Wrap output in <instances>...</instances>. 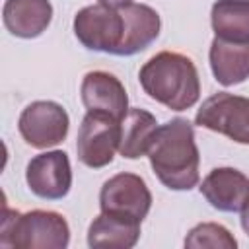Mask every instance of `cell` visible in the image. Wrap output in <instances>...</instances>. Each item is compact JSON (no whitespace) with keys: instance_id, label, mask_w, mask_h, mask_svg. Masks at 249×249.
Instances as JSON below:
<instances>
[{"instance_id":"cell-1","label":"cell","mask_w":249,"mask_h":249,"mask_svg":"<svg viewBox=\"0 0 249 249\" xmlns=\"http://www.w3.org/2000/svg\"><path fill=\"white\" fill-rule=\"evenodd\" d=\"M152 171L171 191H191L198 185L200 154L195 128L187 119H171L158 126L146 152Z\"/></svg>"},{"instance_id":"cell-2","label":"cell","mask_w":249,"mask_h":249,"mask_svg":"<svg viewBox=\"0 0 249 249\" xmlns=\"http://www.w3.org/2000/svg\"><path fill=\"white\" fill-rule=\"evenodd\" d=\"M140 86L154 101L171 111H187L200 97V78L195 62L173 51L154 54L138 72Z\"/></svg>"},{"instance_id":"cell-3","label":"cell","mask_w":249,"mask_h":249,"mask_svg":"<svg viewBox=\"0 0 249 249\" xmlns=\"http://www.w3.org/2000/svg\"><path fill=\"white\" fill-rule=\"evenodd\" d=\"M0 243L19 249H66L70 226L66 218L53 210H29L19 214L4 208Z\"/></svg>"},{"instance_id":"cell-4","label":"cell","mask_w":249,"mask_h":249,"mask_svg":"<svg viewBox=\"0 0 249 249\" xmlns=\"http://www.w3.org/2000/svg\"><path fill=\"white\" fill-rule=\"evenodd\" d=\"M124 33V19L119 8L91 4L74 16V35L89 51L117 54Z\"/></svg>"},{"instance_id":"cell-5","label":"cell","mask_w":249,"mask_h":249,"mask_svg":"<svg viewBox=\"0 0 249 249\" xmlns=\"http://www.w3.org/2000/svg\"><path fill=\"white\" fill-rule=\"evenodd\" d=\"M195 123L237 144H249V97L218 91L202 101Z\"/></svg>"},{"instance_id":"cell-6","label":"cell","mask_w":249,"mask_h":249,"mask_svg":"<svg viewBox=\"0 0 249 249\" xmlns=\"http://www.w3.org/2000/svg\"><path fill=\"white\" fill-rule=\"evenodd\" d=\"M121 146V121L103 113H86L78 128L76 154L78 160L99 169L113 161L115 152Z\"/></svg>"},{"instance_id":"cell-7","label":"cell","mask_w":249,"mask_h":249,"mask_svg":"<svg viewBox=\"0 0 249 249\" xmlns=\"http://www.w3.org/2000/svg\"><path fill=\"white\" fill-rule=\"evenodd\" d=\"M99 208L105 214L140 222L152 208V193L146 181L136 173H117L109 177L99 191Z\"/></svg>"},{"instance_id":"cell-8","label":"cell","mask_w":249,"mask_h":249,"mask_svg":"<svg viewBox=\"0 0 249 249\" xmlns=\"http://www.w3.org/2000/svg\"><path fill=\"white\" fill-rule=\"evenodd\" d=\"M68 128L70 117L66 109L60 103L49 99L29 103L18 119V130L21 138L37 150L58 146L68 136Z\"/></svg>"},{"instance_id":"cell-9","label":"cell","mask_w":249,"mask_h":249,"mask_svg":"<svg viewBox=\"0 0 249 249\" xmlns=\"http://www.w3.org/2000/svg\"><path fill=\"white\" fill-rule=\"evenodd\" d=\"M25 181L29 191L39 198H64L72 187V167L68 154L62 150H51L33 156L25 169Z\"/></svg>"},{"instance_id":"cell-10","label":"cell","mask_w":249,"mask_h":249,"mask_svg":"<svg viewBox=\"0 0 249 249\" xmlns=\"http://www.w3.org/2000/svg\"><path fill=\"white\" fill-rule=\"evenodd\" d=\"M80 97L88 113H103L119 121H123L130 109L123 82L105 70H91L82 78Z\"/></svg>"},{"instance_id":"cell-11","label":"cell","mask_w":249,"mask_h":249,"mask_svg":"<svg viewBox=\"0 0 249 249\" xmlns=\"http://www.w3.org/2000/svg\"><path fill=\"white\" fill-rule=\"evenodd\" d=\"M200 195L220 212H243L249 204V177L235 167H216L200 183Z\"/></svg>"},{"instance_id":"cell-12","label":"cell","mask_w":249,"mask_h":249,"mask_svg":"<svg viewBox=\"0 0 249 249\" xmlns=\"http://www.w3.org/2000/svg\"><path fill=\"white\" fill-rule=\"evenodd\" d=\"M119 10L124 19V33L117 56H132L148 49L158 39L161 29V19L160 14L148 4L130 2Z\"/></svg>"},{"instance_id":"cell-13","label":"cell","mask_w":249,"mask_h":249,"mask_svg":"<svg viewBox=\"0 0 249 249\" xmlns=\"http://www.w3.org/2000/svg\"><path fill=\"white\" fill-rule=\"evenodd\" d=\"M53 19L49 0H6L2 8L4 27L19 39L39 37Z\"/></svg>"},{"instance_id":"cell-14","label":"cell","mask_w":249,"mask_h":249,"mask_svg":"<svg viewBox=\"0 0 249 249\" xmlns=\"http://www.w3.org/2000/svg\"><path fill=\"white\" fill-rule=\"evenodd\" d=\"M208 60L216 82L226 88L237 86L249 78V43H233L214 37Z\"/></svg>"},{"instance_id":"cell-15","label":"cell","mask_w":249,"mask_h":249,"mask_svg":"<svg viewBox=\"0 0 249 249\" xmlns=\"http://www.w3.org/2000/svg\"><path fill=\"white\" fill-rule=\"evenodd\" d=\"M140 239V222L101 212L88 228L91 249H130Z\"/></svg>"},{"instance_id":"cell-16","label":"cell","mask_w":249,"mask_h":249,"mask_svg":"<svg viewBox=\"0 0 249 249\" xmlns=\"http://www.w3.org/2000/svg\"><path fill=\"white\" fill-rule=\"evenodd\" d=\"M216 37L233 43H249V0H216L210 10Z\"/></svg>"},{"instance_id":"cell-17","label":"cell","mask_w":249,"mask_h":249,"mask_svg":"<svg viewBox=\"0 0 249 249\" xmlns=\"http://www.w3.org/2000/svg\"><path fill=\"white\" fill-rule=\"evenodd\" d=\"M156 128L158 121L152 113L138 107H130L126 117L121 121L119 154L126 160H138L140 156H146Z\"/></svg>"},{"instance_id":"cell-18","label":"cell","mask_w":249,"mask_h":249,"mask_svg":"<svg viewBox=\"0 0 249 249\" xmlns=\"http://www.w3.org/2000/svg\"><path fill=\"white\" fill-rule=\"evenodd\" d=\"M185 247L189 249H235L237 239L230 233L228 228L216 222H202L196 224L185 237Z\"/></svg>"},{"instance_id":"cell-19","label":"cell","mask_w":249,"mask_h":249,"mask_svg":"<svg viewBox=\"0 0 249 249\" xmlns=\"http://www.w3.org/2000/svg\"><path fill=\"white\" fill-rule=\"evenodd\" d=\"M241 228H243V231L249 235V204H247V208L241 212Z\"/></svg>"},{"instance_id":"cell-20","label":"cell","mask_w":249,"mask_h":249,"mask_svg":"<svg viewBox=\"0 0 249 249\" xmlns=\"http://www.w3.org/2000/svg\"><path fill=\"white\" fill-rule=\"evenodd\" d=\"M101 4H107V6H113V8H123L126 4H130L132 0H99Z\"/></svg>"}]
</instances>
